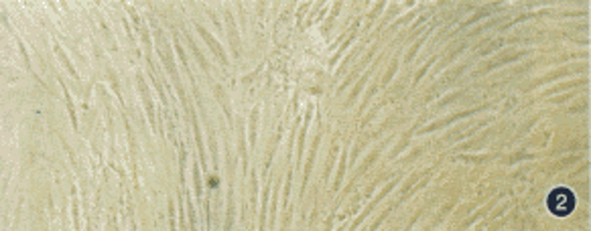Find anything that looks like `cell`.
Listing matches in <instances>:
<instances>
[{"label": "cell", "instance_id": "obj_1", "mask_svg": "<svg viewBox=\"0 0 591 231\" xmlns=\"http://www.w3.org/2000/svg\"><path fill=\"white\" fill-rule=\"evenodd\" d=\"M575 207V195L569 191V189H555L551 195H548V209L551 213L559 215V217H565Z\"/></svg>", "mask_w": 591, "mask_h": 231}]
</instances>
